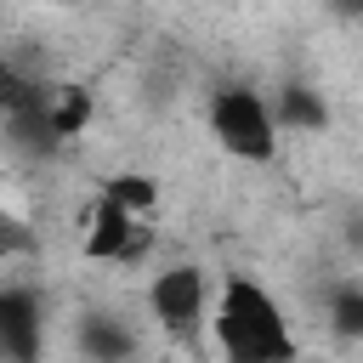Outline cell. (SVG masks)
<instances>
[{"label":"cell","instance_id":"6da1fadb","mask_svg":"<svg viewBox=\"0 0 363 363\" xmlns=\"http://www.w3.org/2000/svg\"><path fill=\"white\" fill-rule=\"evenodd\" d=\"M216 346L233 357V363H284L295 357V335H289V318L284 306L255 284V278H233L216 301Z\"/></svg>","mask_w":363,"mask_h":363},{"label":"cell","instance_id":"7a4b0ae2","mask_svg":"<svg viewBox=\"0 0 363 363\" xmlns=\"http://www.w3.org/2000/svg\"><path fill=\"white\" fill-rule=\"evenodd\" d=\"M210 136L221 142V153H233L244 164H267L278 153V113L267 108L261 91L227 85L210 96Z\"/></svg>","mask_w":363,"mask_h":363},{"label":"cell","instance_id":"3957f363","mask_svg":"<svg viewBox=\"0 0 363 363\" xmlns=\"http://www.w3.org/2000/svg\"><path fill=\"white\" fill-rule=\"evenodd\" d=\"M147 306H153V318L164 323V329H176V335H193L199 323H204V306H210V289H204V272L199 267H164V272H153V284H147Z\"/></svg>","mask_w":363,"mask_h":363},{"label":"cell","instance_id":"277c9868","mask_svg":"<svg viewBox=\"0 0 363 363\" xmlns=\"http://www.w3.org/2000/svg\"><path fill=\"white\" fill-rule=\"evenodd\" d=\"M142 244H147L142 216L125 210L113 193H102V199L85 210V255H91V261H130Z\"/></svg>","mask_w":363,"mask_h":363},{"label":"cell","instance_id":"5b68a950","mask_svg":"<svg viewBox=\"0 0 363 363\" xmlns=\"http://www.w3.org/2000/svg\"><path fill=\"white\" fill-rule=\"evenodd\" d=\"M102 193H113V199H119L125 210H136V216H147V210L159 204V182L142 176V170H119V176H108Z\"/></svg>","mask_w":363,"mask_h":363},{"label":"cell","instance_id":"8992f818","mask_svg":"<svg viewBox=\"0 0 363 363\" xmlns=\"http://www.w3.org/2000/svg\"><path fill=\"white\" fill-rule=\"evenodd\" d=\"M85 113H91V102H85V91H74V85H62V91H57V108H45V125H51L57 136H68V130H79V125H85Z\"/></svg>","mask_w":363,"mask_h":363},{"label":"cell","instance_id":"52a82bcc","mask_svg":"<svg viewBox=\"0 0 363 363\" xmlns=\"http://www.w3.org/2000/svg\"><path fill=\"white\" fill-rule=\"evenodd\" d=\"M11 102H17V79H11V68L0 62V113H6Z\"/></svg>","mask_w":363,"mask_h":363},{"label":"cell","instance_id":"ba28073f","mask_svg":"<svg viewBox=\"0 0 363 363\" xmlns=\"http://www.w3.org/2000/svg\"><path fill=\"white\" fill-rule=\"evenodd\" d=\"M340 329H363V301H346L340 306Z\"/></svg>","mask_w":363,"mask_h":363}]
</instances>
